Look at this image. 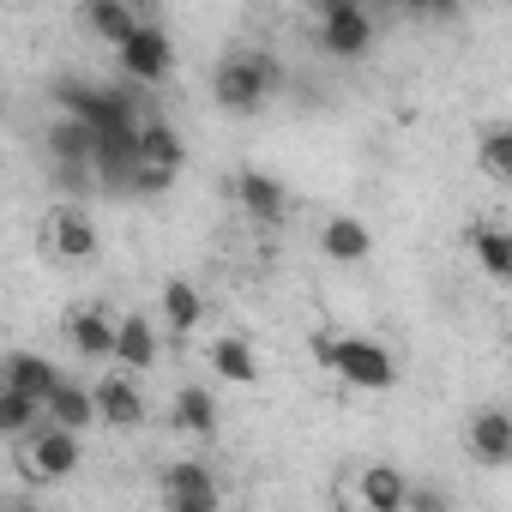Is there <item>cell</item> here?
I'll list each match as a JSON object with an SVG mask.
<instances>
[{
  "instance_id": "83f0119b",
  "label": "cell",
  "mask_w": 512,
  "mask_h": 512,
  "mask_svg": "<svg viewBox=\"0 0 512 512\" xmlns=\"http://www.w3.org/2000/svg\"><path fill=\"white\" fill-rule=\"evenodd\" d=\"M506 338H512V332H506Z\"/></svg>"
},
{
  "instance_id": "5bb4252c",
  "label": "cell",
  "mask_w": 512,
  "mask_h": 512,
  "mask_svg": "<svg viewBox=\"0 0 512 512\" xmlns=\"http://www.w3.org/2000/svg\"><path fill=\"white\" fill-rule=\"evenodd\" d=\"M79 25L97 37V43H109L115 55L145 31V13H133L127 7V0H85V7H79Z\"/></svg>"
},
{
  "instance_id": "cb8c5ba5",
  "label": "cell",
  "mask_w": 512,
  "mask_h": 512,
  "mask_svg": "<svg viewBox=\"0 0 512 512\" xmlns=\"http://www.w3.org/2000/svg\"><path fill=\"white\" fill-rule=\"evenodd\" d=\"M476 169L500 187H512V121H494L476 133Z\"/></svg>"
},
{
  "instance_id": "7c38bea8",
  "label": "cell",
  "mask_w": 512,
  "mask_h": 512,
  "mask_svg": "<svg viewBox=\"0 0 512 512\" xmlns=\"http://www.w3.org/2000/svg\"><path fill=\"white\" fill-rule=\"evenodd\" d=\"M103 157V133L79 115H55L49 121V163L55 169H97Z\"/></svg>"
},
{
  "instance_id": "ffe728a7",
  "label": "cell",
  "mask_w": 512,
  "mask_h": 512,
  "mask_svg": "<svg viewBox=\"0 0 512 512\" xmlns=\"http://www.w3.org/2000/svg\"><path fill=\"white\" fill-rule=\"evenodd\" d=\"M169 422L175 434H193V440H217V398L211 386H175V404H169Z\"/></svg>"
},
{
  "instance_id": "9a60e30c",
  "label": "cell",
  "mask_w": 512,
  "mask_h": 512,
  "mask_svg": "<svg viewBox=\"0 0 512 512\" xmlns=\"http://www.w3.org/2000/svg\"><path fill=\"white\" fill-rule=\"evenodd\" d=\"M410 476L398 464H362L356 470V506L362 512H404L410 506Z\"/></svg>"
},
{
  "instance_id": "6da1fadb",
  "label": "cell",
  "mask_w": 512,
  "mask_h": 512,
  "mask_svg": "<svg viewBox=\"0 0 512 512\" xmlns=\"http://www.w3.org/2000/svg\"><path fill=\"white\" fill-rule=\"evenodd\" d=\"M278 85H284V67L266 49H229L211 67V103L223 115H260L278 97Z\"/></svg>"
},
{
  "instance_id": "ac0fdd59",
  "label": "cell",
  "mask_w": 512,
  "mask_h": 512,
  "mask_svg": "<svg viewBox=\"0 0 512 512\" xmlns=\"http://www.w3.org/2000/svg\"><path fill=\"white\" fill-rule=\"evenodd\" d=\"M157 308H163V332H169V338H193V332L205 326V296H199L187 278H169V284L157 290Z\"/></svg>"
},
{
  "instance_id": "9c48e42d",
  "label": "cell",
  "mask_w": 512,
  "mask_h": 512,
  "mask_svg": "<svg viewBox=\"0 0 512 512\" xmlns=\"http://www.w3.org/2000/svg\"><path fill=\"white\" fill-rule=\"evenodd\" d=\"M91 392H97V416H103V428H145V386H139V374H121V368H109V374H97L91 380Z\"/></svg>"
},
{
  "instance_id": "7a4b0ae2",
  "label": "cell",
  "mask_w": 512,
  "mask_h": 512,
  "mask_svg": "<svg viewBox=\"0 0 512 512\" xmlns=\"http://www.w3.org/2000/svg\"><path fill=\"white\" fill-rule=\"evenodd\" d=\"M314 362L326 374H338L356 392H392L398 386V362L374 344V338H350V332H314Z\"/></svg>"
},
{
  "instance_id": "e0dca14e",
  "label": "cell",
  "mask_w": 512,
  "mask_h": 512,
  "mask_svg": "<svg viewBox=\"0 0 512 512\" xmlns=\"http://www.w3.org/2000/svg\"><path fill=\"white\" fill-rule=\"evenodd\" d=\"M320 253H326V260H338V266H362L368 253H374V229L362 217L338 211V217L320 223Z\"/></svg>"
},
{
  "instance_id": "603a6c76",
  "label": "cell",
  "mask_w": 512,
  "mask_h": 512,
  "mask_svg": "<svg viewBox=\"0 0 512 512\" xmlns=\"http://www.w3.org/2000/svg\"><path fill=\"white\" fill-rule=\"evenodd\" d=\"M139 163H157V169H175V175H181L187 145H181V133H175L163 115H145V127H139Z\"/></svg>"
},
{
  "instance_id": "3957f363",
  "label": "cell",
  "mask_w": 512,
  "mask_h": 512,
  "mask_svg": "<svg viewBox=\"0 0 512 512\" xmlns=\"http://www.w3.org/2000/svg\"><path fill=\"white\" fill-rule=\"evenodd\" d=\"M43 247H49V260H61V266H91L97 253H103L97 217H91L79 199L49 205V217H43Z\"/></svg>"
},
{
  "instance_id": "ba28073f",
  "label": "cell",
  "mask_w": 512,
  "mask_h": 512,
  "mask_svg": "<svg viewBox=\"0 0 512 512\" xmlns=\"http://www.w3.org/2000/svg\"><path fill=\"white\" fill-rule=\"evenodd\" d=\"M115 61H121V73H127L133 85H145V91H151V85H163V79L175 73V43H169V31H163V25H151V19H145V31H139Z\"/></svg>"
},
{
  "instance_id": "8992f818",
  "label": "cell",
  "mask_w": 512,
  "mask_h": 512,
  "mask_svg": "<svg viewBox=\"0 0 512 512\" xmlns=\"http://www.w3.org/2000/svg\"><path fill=\"white\" fill-rule=\"evenodd\" d=\"M19 464H25L31 482H67V476H79L85 446H79V434H67V428H43L37 440L19 446Z\"/></svg>"
},
{
  "instance_id": "4316f807",
  "label": "cell",
  "mask_w": 512,
  "mask_h": 512,
  "mask_svg": "<svg viewBox=\"0 0 512 512\" xmlns=\"http://www.w3.org/2000/svg\"><path fill=\"white\" fill-rule=\"evenodd\" d=\"M163 512H223V494H163Z\"/></svg>"
},
{
  "instance_id": "d6986e66",
  "label": "cell",
  "mask_w": 512,
  "mask_h": 512,
  "mask_svg": "<svg viewBox=\"0 0 512 512\" xmlns=\"http://www.w3.org/2000/svg\"><path fill=\"white\" fill-rule=\"evenodd\" d=\"M103 416H97V392L85 386V380H61L55 386V398H49V428H67V434H85V428H97Z\"/></svg>"
},
{
  "instance_id": "5b68a950",
  "label": "cell",
  "mask_w": 512,
  "mask_h": 512,
  "mask_svg": "<svg viewBox=\"0 0 512 512\" xmlns=\"http://www.w3.org/2000/svg\"><path fill=\"white\" fill-rule=\"evenodd\" d=\"M61 338H67V350H73V356H85V362H115L121 314H109L103 302H85V308H73V314L61 320Z\"/></svg>"
},
{
  "instance_id": "8fae6325",
  "label": "cell",
  "mask_w": 512,
  "mask_h": 512,
  "mask_svg": "<svg viewBox=\"0 0 512 512\" xmlns=\"http://www.w3.org/2000/svg\"><path fill=\"white\" fill-rule=\"evenodd\" d=\"M205 362H211V374L223 380V386H241V392H253L266 380V362H260V350H253V338H241V332H223V338H211L205 344Z\"/></svg>"
},
{
  "instance_id": "52a82bcc",
  "label": "cell",
  "mask_w": 512,
  "mask_h": 512,
  "mask_svg": "<svg viewBox=\"0 0 512 512\" xmlns=\"http://www.w3.org/2000/svg\"><path fill=\"white\" fill-rule=\"evenodd\" d=\"M464 452H470V464H482V470H506V464H512V410H506V404L470 410V422H464Z\"/></svg>"
},
{
  "instance_id": "d4e9b609",
  "label": "cell",
  "mask_w": 512,
  "mask_h": 512,
  "mask_svg": "<svg viewBox=\"0 0 512 512\" xmlns=\"http://www.w3.org/2000/svg\"><path fill=\"white\" fill-rule=\"evenodd\" d=\"M163 494H223L217 488V470L211 464H199V458H175V464H163Z\"/></svg>"
},
{
  "instance_id": "484cf974",
  "label": "cell",
  "mask_w": 512,
  "mask_h": 512,
  "mask_svg": "<svg viewBox=\"0 0 512 512\" xmlns=\"http://www.w3.org/2000/svg\"><path fill=\"white\" fill-rule=\"evenodd\" d=\"M404 512H458V506H452V494H446V488H434V482H416Z\"/></svg>"
},
{
  "instance_id": "7402d4cb",
  "label": "cell",
  "mask_w": 512,
  "mask_h": 512,
  "mask_svg": "<svg viewBox=\"0 0 512 512\" xmlns=\"http://www.w3.org/2000/svg\"><path fill=\"white\" fill-rule=\"evenodd\" d=\"M43 428H49V404H37V398H25V392H0V434H7L13 446L37 440Z\"/></svg>"
},
{
  "instance_id": "2e32d148",
  "label": "cell",
  "mask_w": 512,
  "mask_h": 512,
  "mask_svg": "<svg viewBox=\"0 0 512 512\" xmlns=\"http://www.w3.org/2000/svg\"><path fill=\"white\" fill-rule=\"evenodd\" d=\"M163 362V338H157V326L145 320V314H121V344H115V368L121 374H151Z\"/></svg>"
},
{
  "instance_id": "277c9868",
  "label": "cell",
  "mask_w": 512,
  "mask_h": 512,
  "mask_svg": "<svg viewBox=\"0 0 512 512\" xmlns=\"http://www.w3.org/2000/svg\"><path fill=\"white\" fill-rule=\"evenodd\" d=\"M374 37H380V19L362 0H332V7H320V49L332 61H368Z\"/></svg>"
},
{
  "instance_id": "44dd1931",
  "label": "cell",
  "mask_w": 512,
  "mask_h": 512,
  "mask_svg": "<svg viewBox=\"0 0 512 512\" xmlns=\"http://www.w3.org/2000/svg\"><path fill=\"white\" fill-rule=\"evenodd\" d=\"M470 253L488 278L512 284V229L506 223H470Z\"/></svg>"
},
{
  "instance_id": "30bf717a",
  "label": "cell",
  "mask_w": 512,
  "mask_h": 512,
  "mask_svg": "<svg viewBox=\"0 0 512 512\" xmlns=\"http://www.w3.org/2000/svg\"><path fill=\"white\" fill-rule=\"evenodd\" d=\"M235 205L260 223V229L290 223V187H284L278 175H266V169H241V175H235Z\"/></svg>"
},
{
  "instance_id": "4fadbf2b",
  "label": "cell",
  "mask_w": 512,
  "mask_h": 512,
  "mask_svg": "<svg viewBox=\"0 0 512 512\" xmlns=\"http://www.w3.org/2000/svg\"><path fill=\"white\" fill-rule=\"evenodd\" d=\"M61 380H67V374H61L49 356H31V350H7V362H0V392H25V398H37V404H49Z\"/></svg>"
}]
</instances>
